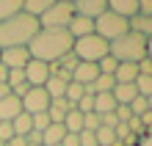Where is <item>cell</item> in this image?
Here are the masks:
<instances>
[{
  "label": "cell",
  "instance_id": "603a6c76",
  "mask_svg": "<svg viewBox=\"0 0 152 146\" xmlns=\"http://www.w3.org/2000/svg\"><path fill=\"white\" fill-rule=\"evenodd\" d=\"M53 3H56V0H22V11L39 20V17H42L44 11H47V8H50Z\"/></svg>",
  "mask_w": 152,
  "mask_h": 146
},
{
  "label": "cell",
  "instance_id": "f6af8a7d",
  "mask_svg": "<svg viewBox=\"0 0 152 146\" xmlns=\"http://www.w3.org/2000/svg\"><path fill=\"white\" fill-rule=\"evenodd\" d=\"M58 146H61V143H58Z\"/></svg>",
  "mask_w": 152,
  "mask_h": 146
},
{
  "label": "cell",
  "instance_id": "30bf717a",
  "mask_svg": "<svg viewBox=\"0 0 152 146\" xmlns=\"http://www.w3.org/2000/svg\"><path fill=\"white\" fill-rule=\"evenodd\" d=\"M72 11L77 17H86V20H97L100 14L108 11V3H105V0H75Z\"/></svg>",
  "mask_w": 152,
  "mask_h": 146
},
{
  "label": "cell",
  "instance_id": "b9f144b4",
  "mask_svg": "<svg viewBox=\"0 0 152 146\" xmlns=\"http://www.w3.org/2000/svg\"><path fill=\"white\" fill-rule=\"evenodd\" d=\"M111 146H122V143H119V141H113V143H111Z\"/></svg>",
  "mask_w": 152,
  "mask_h": 146
},
{
  "label": "cell",
  "instance_id": "5bb4252c",
  "mask_svg": "<svg viewBox=\"0 0 152 146\" xmlns=\"http://www.w3.org/2000/svg\"><path fill=\"white\" fill-rule=\"evenodd\" d=\"M108 3V11L124 17V20H130L133 14H138V0H105Z\"/></svg>",
  "mask_w": 152,
  "mask_h": 146
},
{
  "label": "cell",
  "instance_id": "ab89813d",
  "mask_svg": "<svg viewBox=\"0 0 152 146\" xmlns=\"http://www.w3.org/2000/svg\"><path fill=\"white\" fill-rule=\"evenodd\" d=\"M6 77H8V69L3 66V63H0V83H6Z\"/></svg>",
  "mask_w": 152,
  "mask_h": 146
},
{
  "label": "cell",
  "instance_id": "d6a6232c",
  "mask_svg": "<svg viewBox=\"0 0 152 146\" xmlns=\"http://www.w3.org/2000/svg\"><path fill=\"white\" fill-rule=\"evenodd\" d=\"M75 108H77L80 113H94V97H88V94H83V97L77 99V105H75Z\"/></svg>",
  "mask_w": 152,
  "mask_h": 146
},
{
  "label": "cell",
  "instance_id": "4fadbf2b",
  "mask_svg": "<svg viewBox=\"0 0 152 146\" xmlns=\"http://www.w3.org/2000/svg\"><path fill=\"white\" fill-rule=\"evenodd\" d=\"M97 63H77V66L72 69V80L75 83H80V86H88V83H94L97 80Z\"/></svg>",
  "mask_w": 152,
  "mask_h": 146
},
{
  "label": "cell",
  "instance_id": "484cf974",
  "mask_svg": "<svg viewBox=\"0 0 152 146\" xmlns=\"http://www.w3.org/2000/svg\"><path fill=\"white\" fill-rule=\"evenodd\" d=\"M83 94H86V91H83V86H80V83H75V80H72V83L66 86V94H64V99H66V102H69V105L75 108V105H77V99L83 97Z\"/></svg>",
  "mask_w": 152,
  "mask_h": 146
},
{
  "label": "cell",
  "instance_id": "9c48e42d",
  "mask_svg": "<svg viewBox=\"0 0 152 146\" xmlns=\"http://www.w3.org/2000/svg\"><path fill=\"white\" fill-rule=\"evenodd\" d=\"M0 63L6 69H25L31 63V52L28 47H8V50H0Z\"/></svg>",
  "mask_w": 152,
  "mask_h": 146
},
{
  "label": "cell",
  "instance_id": "ba28073f",
  "mask_svg": "<svg viewBox=\"0 0 152 146\" xmlns=\"http://www.w3.org/2000/svg\"><path fill=\"white\" fill-rule=\"evenodd\" d=\"M22 72H25V83H28L31 88H42V86L50 80L53 66H50V63H42V61H33V58H31V63H28Z\"/></svg>",
  "mask_w": 152,
  "mask_h": 146
},
{
  "label": "cell",
  "instance_id": "7402d4cb",
  "mask_svg": "<svg viewBox=\"0 0 152 146\" xmlns=\"http://www.w3.org/2000/svg\"><path fill=\"white\" fill-rule=\"evenodd\" d=\"M113 110H116L113 94H97L94 97V113L97 116H105V113H113Z\"/></svg>",
  "mask_w": 152,
  "mask_h": 146
},
{
  "label": "cell",
  "instance_id": "83f0119b",
  "mask_svg": "<svg viewBox=\"0 0 152 146\" xmlns=\"http://www.w3.org/2000/svg\"><path fill=\"white\" fill-rule=\"evenodd\" d=\"M94 138H97V146H111L116 138H113V130H108V127H97L94 130Z\"/></svg>",
  "mask_w": 152,
  "mask_h": 146
},
{
  "label": "cell",
  "instance_id": "9a60e30c",
  "mask_svg": "<svg viewBox=\"0 0 152 146\" xmlns=\"http://www.w3.org/2000/svg\"><path fill=\"white\" fill-rule=\"evenodd\" d=\"M130 31L133 33H138V36H144V39H152V17H144V14H133L130 20Z\"/></svg>",
  "mask_w": 152,
  "mask_h": 146
},
{
  "label": "cell",
  "instance_id": "ffe728a7",
  "mask_svg": "<svg viewBox=\"0 0 152 146\" xmlns=\"http://www.w3.org/2000/svg\"><path fill=\"white\" fill-rule=\"evenodd\" d=\"M66 86H69L66 80H61V77H56V75H50V80H47V83H44L42 88L47 91V97H50V99H64Z\"/></svg>",
  "mask_w": 152,
  "mask_h": 146
},
{
  "label": "cell",
  "instance_id": "e0dca14e",
  "mask_svg": "<svg viewBox=\"0 0 152 146\" xmlns=\"http://www.w3.org/2000/svg\"><path fill=\"white\" fill-rule=\"evenodd\" d=\"M111 94H113V99H116V105H130L133 99L138 97V91H136V86H133V83H127V86L116 83Z\"/></svg>",
  "mask_w": 152,
  "mask_h": 146
},
{
  "label": "cell",
  "instance_id": "44dd1931",
  "mask_svg": "<svg viewBox=\"0 0 152 146\" xmlns=\"http://www.w3.org/2000/svg\"><path fill=\"white\" fill-rule=\"evenodd\" d=\"M64 130L66 132H72V135H77V132H83V113L77 110V108H72V110H69L66 116H64Z\"/></svg>",
  "mask_w": 152,
  "mask_h": 146
},
{
  "label": "cell",
  "instance_id": "d6986e66",
  "mask_svg": "<svg viewBox=\"0 0 152 146\" xmlns=\"http://www.w3.org/2000/svg\"><path fill=\"white\" fill-rule=\"evenodd\" d=\"M64 135H66L64 124H50L47 130L42 132V146H58L61 141H64Z\"/></svg>",
  "mask_w": 152,
  "mask_h": 146
},
{
  "label": "cell",
  "instance_id": "cb8c5ba5",
  "mask_svg": "<svg viewBox=\"0 0 152 146\" xmlns=\"http://www.w3.org/2000/svg\"><path fill=\"white\" fill-rule=\"evenodd\" d=\"M17 11H22V0H0V22L14 17Z\"/></svg>",
  "mask_w": 152,
  "mask_h": 146
},
{
  "label": "cell",
  "instance_id": "f1b7e54d",
  "mask_svg": "<svg viewBox=\"0 0 152 146\" xmlns=\"http://www.w3.org/2000/svg\"><path fill=\"white\" fill-rule=\"evenodd\" d=\"M116 66H119V63H116V58H111V55H105V58L97 61V72H100V75H113Z\"/></svg>",
  "mask_w": 152,
  "mask_h": 146
},
{
  "label": "cell",
  "instance_id": "f35d334b",
  "mask_svg": "<svg viewBox=\"0 0 152 146\" xmlns=\"http://www.w3.org/2000/svg\"><path fill=\"white\" fill-rule=\"evenodd\" d=\"M8 94H11V88H8L6 83H0V99H6Z\"/></svg>",
  "mask_w": 152,
  "mask_h": 146
},
{
  "label": "cell",
  "instance_id": "60d3db41",
  "mask_svg": "<svg viewBox=\"0 0 152 146\" xmlns=\"http://www.w3.org/2000/svg\"><path fill=\"white\" fill-rule=\"evenodd\" d=\"M147 58L152 61V39H147Z\"/></svg>",
  "mask_w": 152,
  "mask_h": 146
},
{
  "label": "cell",
  "instance_id": "5b68a950",
  "mask_svg": "<svg viewBox=\"0 0 152 146\" xmlns=\"http://www.w3.org/2000/svg\"><path fill=\"white\" fill-rule=\"evenodd\" d=\"M130 31V25H127V20L124 17H119V14H113V11H105V14H100L94 20V33L100 36V39H105V41H116L119 36H124Z\"/></svg>",
  "mask_w": 152,
  "mask_h": 146
},
{
  "label": "cell",
  "instance_id": "8d00e7d4",
  "mask_svg": "<svg viewBox=\"0 0 152 146\" xmlns=\"http://www.w3.org/2000/svg\"><path fill=\"white\" fill-rule=\"evenodd\" d=\"M138 14L152 17V0H138Z\"/></svg>",
  "mask_w": 152,
  "mask_h": 146
},
{
  "label": "cell",
  "instance_id": "836d02e7",
  "mask_svg": "<svg viewBox=\"0 0 152 146\" xmlns=\"http://www.w3.org/2000/svg\"><path fill=\"white\" fill-rule=\"evenodd\" d=\"M97 127H100V116H97V113H83V130L94 132Z\"/></svg>",
  "mask_w": 152,
  "mask_h": 146
},
{
  "label": "cell",
  "instance_id": "e575fe53",
  "mask_svg": "<svg viewBox=\"0 0 152 146\" xmlns=\"http://www.w3.org/2000/svg\"><path fill=\"white\" fill-rule=\"evenodd\" d=\"M14 138V130H11V121H0V141L8 143Z\"/></svg>",
  "mask_w": 152,
  "mask_h": 146
},
{
  "label": "cell",
  "instance_id": "2e32d148",
  "mask_svg": "<svg viewBox=\"0 0 152 146\" xmlns=\"http://www.w3.org/2000/svg\"><path fill=\"white\" fill-rule=\"evenodd\" d=\"M72 110V105L66 102V99H50V108H47V116L53 124H61L64 121V116Z\"/></svg>",
  "mask_w": 152,
  "mask_h": 146
},
{
  "label": "cell",
  "instance_id": "277c9868",
  "mask_svg": "<svg viewBox=\"0 0 152 146\" xmlns=\"http://www.w3.org/2000/svg\"><path fill=\"white\" fill-rule=\"evenodd\" d=\"M72 52L80 63H97L100 58L108 55V41L100 39L97 33H88L83 39H75L72 41Z\"/></svg>",
  "mask_w": 152,
  "mask_h": 146
},
{
  "label": "cell",
  "instance_id": "7bdbcfd3",
  "mask_svg": "<svg viewBox=\"0 0 152 146\" xmlns=\"http://www.w3.org/2000/svg\"><path fill=\"white\" fill-rule=\"evenodd\" d=\"M61 3H75V0H61Z\"/></svg>",
  "mask_w": 152,
  "mask_h": 146
},
{
  "label": "cell",
  "instance_id": "8992f818",
  "mask_svg": "<svg viewBox=\"0 0 152 146\" xmlns=\"http://www.w3.org/2000/svg\"><path fill=\"white\" fill-rule=\"evenodd\" d=\"M72 3H61V0H56L47 11H44L39 17V28H47V31H66V25L72 22Z\"/></svg>",
  "mask_w": 152,
  "mask_h": 146
},
{
  "label": "cell",
  "instance_id": "3957f363",
  "mask_svg": "<svg viewBox=\"0 0 152 146\" xmlns=\"http://www.w3.org/2000/svg\"><path fill=\"white\" fill-rule=\"evenodd\" d=\"M108 55L116 58V63H138L141 58H147V39L127 31L124 36L108 44Z\"/></svg>",
  "mask_w": 152,
  "mask_h": 146
},
{
  "label": "cell",
  "instance_id": "74e56055",
  "mask_svg": "<svg viewBox=\"0 0 152 146\" xmlns=\"http://www.w3.org/2000/svg\"><path fill=\"white\" fill-rule=\"evenodd\" d=\"M61 146H80V141H77V135L66 132V135H64V141H61Z\"/></svg>",
  "mask_w": 152,
  "mask_h": 146
},
{
  "label": "cell",
  "instance_id": "4316f807",
  "mask_svg": "<svg viewBox=\"0 0 152 146\" xmlns=\"http://www.w3.org/2000/svg\"><path fill=\"white\" fill-rule=\"evenodd\" d=\"M6 86L8 88H20V86H25V72L22 69H8V77H6Z\"/></svg>",
  "mask_w": 152,
  "mask_h": 146
},
{
  "label": "cell",
  "instance_id": "52a82bcc",
  "mask_svg": "<svg viewBox=\"0 0 152 146\" xmlns=\"http://www.w3.org/2000/svg\"><path fill=\"white\" fill-rule=\"evenodd\" d=\"M20 102H22V113L36 116V113H47L50 97H47V91H44V88H28V94H25Z\"/></svg>",
  "mask_w": 152,
  "mask_h": 146
},
{
  "label": "cell",
  "instance_id": "d590c367",
  "mask_svg": "<svg viewBox=\"0 0 152 146\" xmlns=\"http://www.w3.org/2000/svg\"><path fill=\"white\" fill-rule=\"evenodd\" d=\"M136 66H138V75H149V77H152V61H149V58H141Z\"/></svg>",
  "mask_w": 152,
  "mask_h": 146
},
{
  "label": "cell",
  "instance_id": "ac0fdd59",
  "mask_svg": "<svg viewBox=\"0 0 152 146\" xmlns=\"http://www.w3.org/2000/svg\"><path fill=\"white\" fill-rule=\"evenodd\" d=\"M136 77H138V66H136V63H119L116 72H113V80H116V83H122V86L136 83Z\"/></svg>",
  "mask_w": 152,
  "mask_h": 146
},
{
  "label": "cell",
  "instance_id": "8fae6325",
  "mask_svg": "<svg viewBox=\"0 0 152 146\" xmlns=\"http://www.w3.org/2000/svg\"><path fill=\"white\" fill-rule=\"evenodd\" d=\"M20 113H22V102H20V97L8 94L6 99H0V121H14Z\"/></svg>",
  "mask_w": 152,
  "mask_h": 146
},
{
  "label": "cell",
  "instance_id": "4dcf8cb0",
  "mask_svg": "<svg viewBox=\"0 0 152 146\" xmlns=\"http://www.w3.org/2000/svg\"><path fill=\"white\" fill-rule=\"evenodd\" d=\"M77 63H80V61L75 58V52H66V55H64V58H58L56 63H53V66H56V69H66V72H72Z\"/></svg>",
  "mask_w": 152,
  "mask_h": 146
},
{
  "label": "cell",
  "instance_id": "6da1fadb",
  "mask_svg": "<svg viewBox=\"0 0 152 146\" xmlns=\"http://www.w3.org/2000/svg\"><path fill=\"white\" fill-rule=\"evenodd\" d=\"M72 36L66 31H47L39 28V33L28 41V52L33 61L42 63H56L58 58H64L66 52H72Z\"/></svg>",
  "mask_w": 152,
  "mask_h": 146
},
{
  "label": "cell",
  "instance_id": "d4e9b609",
  "mask_svg": "<svg viewBox=\"0 0 152 146\" xmlns=\"http://www.w3.org/2000/svg\"><path fill=\"white\" fill-rule=\"evenodd\" d=\"M11 130H14V135H22V138H25V135L31 132V116L28 113H20L11 121Z\"/></svg>",
  "mask_w": 152,
  "mask_h": 146
},
{
  "label": "cell",
  "instance_id": "7a4b0ae2",
  "mask_svg": "<svg viewBox=\"0 0 152 146\" xmlns=\"http://www.w3.org/2000/svg\"><path fill=\"white\" fill-rule=\"evenodd\" d=\"M39 33V20L25 11H17L14 17L0 22V50L8 47H28V41Z\"/></svg>",
  "mask_w": 152,
  "mask_h": 146
},
{
  "label": "cell",
  "instance_id": "7c38bea8",
  "mask_svg": "<svg viewBox=\"0 0 152 146\" xmlns=\"http://www.w3.org/2000/svg\"><path fill=\"white\" fill-rule=\"evenodd\" d=\"M66 33L72 36V39H83V36L94 33V20H86V17H72V22L66 25Z\"/></svg>",
  "mask_w": 152,
  "mask_h": 146
},
{
  "label": "cell",
  "instance_id": "ee69618b",
  "mask_svg": "<svg viewBox=\"0 0 152 146\" xmlns=\"http://www.w3.org/2000/svg\"><path fill=\"white\" fill-rule=\"evenodd\" d=\"M0 146H6V143H3V141H0Z\"/></svg>",
  "mask_w": 152,
  "mask_h": 146
},
{
  "label": "cell",
  "instance_id": "1f68e13d",
  "mask_svg": "<svg viewBox=\"0 0 152 146\" xmlns=\"http://www.w3.org/2000/svg\"><path fill=\"white\" fill-rule=\"evenodd\" d=\"M127 108H130V113H133V116L147 113V110H149V108H147V97H136V99H133V102H130Z\"/></svg>",
  "mask_w": 152,
  "mask_h": 146
},
{
  "label": "cell",
  "instance_id": "f546056e",
  "mask_svg": "<svg viewBox=\"0 0 152 146\" xmlns=\"http://www.w3.org/2000/svg\"><path fill=\"white\" fill-rule=\"evenodd\" d=\"M50 124H53V121H50V116H47V113H36V116H31V130H36V132H44Z\"/></svg>",
  "mask_w": 152,
  "mask_h": 146
}]
</instances>
